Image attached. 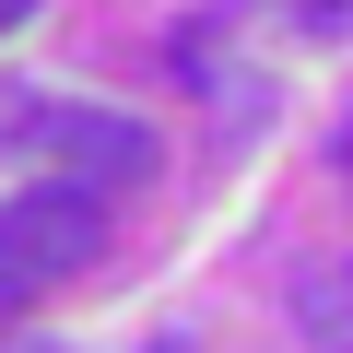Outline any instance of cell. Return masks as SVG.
Returning <instances> with one entry per match:
<instances>
[{"label": "cell", "instance_id": "1", "mask_svg": "<svg viewBox=\"0 0 353 353\" xmlns=\"http://www.w3.org/2000/svg\"><path fill=\"white\" fill-rule=\"evenodd\" d=\"M94 259H106V201H94V189L48 176V189L0 201V318L36 306V294L71 283V271H94Z\"/></svg>", "mask_w": 353, "mask_h": 353}, {"label": "cell", "instance_id": "2", "mask_svg": "<svg viewBox=\"0 0 353 353\" xmlns=\"http://www.w3.org/2000/svg\"><path fill=\"white\" fill-rule=\"evenodd\" d=\"M36 153L71 176V189H130V176H153V130L141 118H118V106H48V130H36Z\"/></svg>", "mask_w": 353, "mask_h": 353}, {"label": "cell", "instance_id": "3", "mask_svg": "<svg viewBox=\"0 0 353 353\" xmlns=\"http://www.w3.org/2000/svg\"><path fill=\"white\" fill-rule=\"evenodd\" d=\"M294 341L306 353H353V259H318L294 283Z\"/></svg>", "mask_w": 353, "mask_h": 353}, {"label": "cell", "instance_id": "4", "mask_svg": "<svg viewBox=\"0 0 353 353\" xmlns=\"http://www.w3.org/2000/svg\"><path fill=\"white\" fill-rule=\"evenodd\" d=\"M36 130H48V106H36L24 83H0V141H36Z\"/></svg>", "mask_w": 353, "mask_h": 353}, {"label": "cell", "instance_id": "5", "mask_svg": "<svg viewBox=\"0 0 353 353\" xmlns=\"http://www.w3.org/2000/svg\"><path fill=\"white\" fill-rule=\"evenodd\" d=\"M306 12V36H353V0H294Z\"/></svg>", "mask_w": 353, "mask_h": 353}, {"label": "cell", "instance_id": "6", "mask_svg": "<svg viewBox=\"0 0 353 353\" xmlns=\"http://www.w3.org/2000/svg\"><path fill=\"white\" fill-rule=\"evenodd\" d=\"M12 24H36V0H0V36H12Z\"/></svg>", "mask_w": 353, "mask_h": 353}, {"label": "cell", "instance_id": "7", "mask_svg": "<svg viewBox=\"0 0 353 353\" xmlns=\"http://www.w3.org/2000/svg\"><path fill=\"white\" fill-rule=\"evenodd\" d=\"M0 353H59V341H0Z\"/></svg>", "mask_w": 353, "mask_h": 353}, {"label": "cell", "instance_id": "8", "mask_svg": "<svg viewBox=\"0 0 353 353\" xmlns=\"http://www.w3.org/2000/svg\"><path fill=\"white\" fill-rule=\"evenodd\" d=\"M341 176H353V118H341Z\"/></svg>", "mask_w": 353, "mask_h": 353}, {"label": "cell", "instance_id": "9", "mask_svg": "<svg viewBox=\"0 0 353 353\" xmlns=\"http://www.w3.org/2000/svg\"><path fill=\"white\" fill-rule=\"evenodd\" d=\"M153 353H201V341H153Z\"/></svg>", "mask_w": 353, "mask_h": 353}]
</instances>
